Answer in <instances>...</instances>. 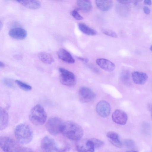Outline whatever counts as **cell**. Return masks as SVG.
Returning <instances> with one entry per match:
<instances>
[{
  "label": "cell",
  "mask_w": 152,
  "mask_h": 152,
  "mask_svg": "<svg viewBox=\"0 0 152 152\" xmlns=\"http://www.w3.org/2000/svg\"><path fill=\"white\" fill-rule=\"evenodd\" d=\"M61 133L66 137L74 140H79L82 138L83 131L82 127L74 122H64Z\"/></svg>",
  "instance_id": "obj_1"
},
{
  "label": "cell",
  "mask_w": 152,
  "mask_h": 152,
  "mask_svg": "<svg viewBox=\"0 0 152 152\" xmlns=\"http://www.w3.org/2000/svg\"><path fill=\"white\" fill-rule=\"evenodd\" d=\"M15 137L18 142L20 143L27 144L32 141L33 133L30 126L25 123H22L17 125L15 128Z\"/></svg>",
  "instance_id": "obj_2"
},
{
  "label": "cell",
  "mask_w": 152,
  "mask_h": 152,
  "mask_svg": "<svg viewBox=\"0 0 152 152\" xmlns=\"http://www.w3.org/2000/svg\"><path fill=\"white\" fill-rule=\"evenodd\" d=\"M29 117V120L33 124L39 126L43 124L45 122L47 115L43 107L38 104L32 108Z\"/></svg>",
  "instance_id": "obj_3"
},
{
  "label": "cell",
  "mask_w": 152,
  "mask_h": 152,
  "mask_svg": "<svg viewBox=\"0 0 152 152\" xmlns=\"http://www.w3.org/2000/svg\"><path fill=\"white\" fill-rule=\"evenodd\" d=\"M0 148L4 152H20L22 148L15 140L6 136L0 137Z\"/></svg>",
  "instance_id": "obj_4"
},
{
  "label": "cell",
  "mask_w": 152,
  "mask_h": 152,
  "mask_svg": "<svg viewBox=\"0 0 152 152\" xmlns=\"http://www.w3.org/2000/svg\"><path fill=\"white\" fill-rule=\"evenodd\" d=\"M59 80L63 85L69 87L74 86L76 83L75 75L71 71L63 68L59 69Z\"/></svg>",
  "instance_id": "obj_5"
},
{
  "label": "cell",
  "mask_w": 152,
  "mask_h": 152,
  "mask_svg": "<svg viewBox=\"0 0 152 152\" xmlns=\"http://www.w3.org/2000/svg\"><path fill=\"white\" fill-rule=\"evenodd\" d=\"M64 122L58 117L50 118L46 123L45 126L46 129L50 134L53 135H57L61 133Z\"/></svg>",
  "instance_id": "obj_6"
},
{
  "label": "cell",
  "mask_w": 152,
  "mask_h": 152,
  "mask_svg": "<svg viewBox=\"0 0 152 152\" xmlns=\"http://www.w3.org/2000/svg\"><path fill=\"white\" fill-rule=\"evenodd\" d=\"M40 145L43 152H54L58 147L55 140L48 136L42 139Z\"/></svg>",
  "instance_id": "obj_7"
},
{
  "label": "cell",
  "mask_w": 152,
  "mask_h": 152,
  "mask_svg": "<svg viewBox=\"0 0 152 152\" xmlns=\"http://www.w3.org/2000/svg\"><path fill=\"white\" fill-rule=\"evenodd\" d=\"M95 97L94 93L89 88L85 87H81L79 91V97L80 101L86 103L92 101Z\"/></svg>",
  "instance_id": "obj_8"
},
{
  "label": "cell",
  "mask_w": 152,
  "mask_h": 152,
  "mask_svg": "<svg viewBox=\"0 0 152 152\" xmlns=\"http://www.w3.org/2000/svg\"><path fill=\"white\" fill-rule=\"evenodd\" d=\"M76 149L78 152H94L95 150L91 139L79 141L76 145Z\"/></svg>",
  "instance_id": "obj_9"
},
{
  "label": "cell",
  "mask_w": 152,
  "mask_h": 152,
  "mask_svg": "<svg viewBox=\"0 0 152 152\" xmlns=\"http://www.w3.org/2000/svg\"><path fill=\"white\" fill-rule=\"evenodd\" d=\"M96 110L100 116L105 118L109 116L110 112V107L109 104L104 100L100 101L97 104Z\"/></svg>",
  "instance_id": "obj_10"
},
{
  "label": "cell",
  "mask_w": 152,
  "mask_h": 152,
  "mask_svg": "<svg viewBox=\"0 0 152 152\" xmlns=\"http://www.w3.org/2000/svg\"><path fill=\"white\" fill-rule=\"evenodd\" d=\"M112 118L113 121L115 123L123 125L126 124L128 116L124 111L120 109H117L113 113Z\"/></svg>",
  "instance_id": "obj_11"
},
{
  "label": "cell",
  "mask_w": 152,
  "mask_h": 152,
  "mask_svg": "<svg viewBox=\"0 0 152 152\" xmlns=\"http://www.w3.org/2000/svg\"><path fill=\"white\" fill-rule=\"evenodd\" d=\"M12 38L18 40H22L26 37L27 32L24 28L21 27H15L11 29L8 33Z\"/></svg>",
  "instance_id": "obj_12"
},
{
  "label": "cell",
  "mask_w": 152,
  "mask_h": 152,
  "mask_svg": "<svg viewBox=\"0 0 152 152\" xmlns=\"http://www.w3.org/2000/svg\"><path fill=\"white\" fill-rule=\"evenodd\" d=\"M96 62L102 69L108 72H112L115 68L113 63L105 58H98L96 60Z\"/></svg>",
  "instance_id": "obj_13"
},
{
  "label": "cell",
  "mask_w": 152,
  "mask_h": 152,
  "mask_svg": "<svg viewBox=\"0 0 152 152\" xmlns=\"http://www.w3.org/2000/svg\"><path fill=\"white\" fill-rule=\"evenodd\" d=\"M132 76L133 82L138 85L144 84L148 78L147 75L142 72L134 71L132 72Z\"/></svg>",
  "instance_id": "obj_14"
},
{
  "label": "cell",
  "mask_w": 152,
  "mask_h": 152,
  "mask_svg": "<svg viewBox=\"0 0 152 152\" xmlns=\"http://www.w3.org/2000/svg\"><path fill=\"white\" fill-rule=\"evenodd\" d=\"M58 58L63 61L69 64H73L75 60L70 53L66 50L61 48L57 52Z\"/></svg>",
  "instance_id": "obj_15"
},
{
  "label": "cell",
  "mask_w": 152,
  "mask_h": 152,
  "mask_svg": "<svg viewBox=\"0 0 152 152\" xmlns=\"http://www.w3.org/2000/svg\"><path fill=\"white\" fill-rule=\"evenodd\" d=\"M9 122L7 112L4 108L0 107V130H3L7 128Z\"/></svg>",
  "instance_id": "obj_16"
},
{
  "label": "cell",
  "mask_w": 152,
  "mask_h": 152,
  "mask_svg": "<svg viewBox=\"0 0 152 152\" xmlns=\"http://www.w3.org/2000/svg\"><path fill=\"white\" fill-rule=\"evenodd\" d=\"M16 1L25 7L31 9H38L41 6L40 2L37 0H18Z\"/></svg>",
  "instance_id": "obj_17"
},
{
  "label": "cell",
  "mask_w": 152,
  "mask_h": 152,
  "mask_svg": "<svg viewBox=\"0 0 152 152\" xmlns=\"http://www.w3.org/2000/svg\"><path fill=\"white\" fill-rule=\"evenodd\" d=\"M107 137L109 139L110 142L115 146L121 148L123 146V144L119 139L118 134L113 132H108L107 134Z\"/></svg>",
  "instance_id": "obj_18"
},
{
  "label": "cell",
  "mask_w": 152,
  "mask_h": 152,
  "mask_svg": "<svg viewBox=\"0 0 152 152\" xmlns=\"http://www.w3.org/2000/svg\"><path fill=\"white\" fill-rule=\"evenodd\" d=\"M95 3L98 8L103 11L109 10L113 4V1L110 0H97L95 1Z\"/></svg>",
  "instance_id": "obj_19"
},
{
  "label": "cell",
  "mask_w": 152,
  "mask_h": 152,
  "mask_svg": "<svg viewBox=\"0 0 152 152\" xmlns=\"http://www.w3.org/2000/svg\"><path fill=\"white\" fill-rule=\"evenodd\" d=\"M76 3L79 8L84 12H88L91 10L92 4L90 1L78 0L77 1Z\"/></svg>",
  "instance_id": "obj_20"
},
{
  "label": "cell",
  "mask_w": 152,
  "mask_h": 152,
  "mask_svg": "<svg viewBox=\"0 0 152 152\" xmlns=\"http://www.w3.org/2000/svg\"><path fill=\"white\" fill-rule=\"evenodd\" d=\"M80 30L83 33L89 35H94L97 34L96 31L83 23H80L78 24Z\"/></svg>",
  "instance_id": "obj_21"
},
{
  "label": "cell",
  "mask_w": 152,
  "mask_h": 152,
  "mask_svg": "<svg viewBox=\"0 0 152 152\" xmlns=\"http://www.w3.org/2000/svg\"><path fill=\"white\" fill-rule=\"evenodd\" d=\"M39 59L43 63L50 64L54 61L53 56L49 53L45 52H41L38 54Z\"/></svg>",
  "instance_id": "obj_22"
},
{
  "label": "cell",
  "mask_w": 152,
  "mask_h": 152,
  "mask_svg": "<svg viewBox=\"0 0 152 152\" xmlns=\"http://www.w3.org/2000/svg\"><path fill=\"white\" fill-rule=\"evenodd\" d=\"M15 82L20 88L25 91H29L32 89L31 86L20 80H16Z\"/></svg>",
  "instance_id": "obj_23"
},
{
  "label": "cell",
  "mask_w": 152,
  "mask_h": 152,
  "mask_svg": "<svg viewBox=\"0 0 152 152\" xmlns=\"http://www.w3.org/2000/svg\"><path fill=\"white\" fill-rule=\"evenodd\" d=\"M121 80L124 83H127L130 80V74L128 71H123L121 75Z\"/></svg>",
  "instance_id": "obj_24"
},
{
  "label": "cell",
  "mask_w": 152,
  "mask_h": 152,
  "mask_svg": "<svg viewBox=\"0 0 152 152\" xmlns=\"http://www.w3.org/2000/svg\"><path fill=\"white\" fill-rule=\"evenodd\" d=\"M91 139L94 144L95 149L102 147L104 144V142L101 140L94 138Z\"/></svg>",
  "instance_id": "obj_25"
},
{
  "label": "cell",
  "mask_w": 152,
  "mask_h": 152,
  "mask_svg": "<svg viewBox=\"0 0 152 152\" xmlns=\"http://www.w3.org/2000/svg\"><path fill=\"white\" fill-rule=\"evenodd\" d=\"M3 82L4 84L9 88H14L15 87L14 82L12 79L10 78H4L3 80Z\"/></svg>",
  "instance_id": "obj_26"
},
{
  "label": "cell",
  "mask_w": 152,
  "mask_h": 152,
  "mask_svg": "<svg viewBox=\"0 0 152 152\" xmlns=\"http://www.w3.org/2000/svg\"><path fill=\"white\" fill-rule=\"evenodd\" d=\"M102 32L107 35L113 37H117V35L116 33L113 31L103 29L102 30Z\"/></svg>",
  "instance_id": "obj_27"
},
{
  "label": "cell",
  "mask_w": 152,
  "mask_h": 152,
  "mask_svg": "<svg viewBox=\"0 0 152 152\" xmlns=\"http://www.w3.org/2000/svg\"><path fill=\"white\" fill-rule=\"evenodd\" d=\"M72 16L76 20H82L83 18L79 13L75 10H72L71 12Z\"/></svg>",
  "instance_id": "obj_28"
},
{
  "label": "cell",
  "mask_w": 152,
  "mask_h": 152,
  "mask_svg": "<svg viewBox=\"0 0 152 152\" xmlns=\"http://www.w3.org/2000/svg\"><path fill=\"white\" fill-rule=\"evenodd\" d=\"M124 144L127 147L130 148H133L135 145L134 142L132 140L129 139L125 140Z\"/></svg>",
  "instance_id": "obj_29"
},
{
  "label": "cell",
  "mask_w": 152,
  "mask_h": 152,
  "mask_svg": "<svg viewBox=\"0 0 152 152\" xmlns=\"http://www.w3.org/2000/svg\"><path fill=\"white\" fill-rule=\"evenodd\" d=\"M70 149V146L68 145H66L62 147H58L56 149V152H67Z\"/></svg>",
  "instance_id": "obj_30"
},
{
  "label": "cell",
  "mask_w": 152,
  "mask_h": 152,
  "mask_svg": "<svg viewBox=\"0 0 152 152\" xmlns=\"http://www.w3.org/2000/svg\"><path fill=\"white\" fill-rule=\"evenodd\" d=\"M20 152H34L30 148H22Z\"/></svg>",
  "instance_id": "obj_31"
},
{
  "label": "cell",
  "mask_w": 152,
  "mask_h": 152,
  "mask_svg": "<svg viewBox=\"0 0 152 152\" xmlns=\"http://www.w3.org/2000/svg\"><path fill=\"white\" fill-rule=\"evenodd\" d=\"M144 13L146 14H148L150 12V9L147 6H144L143 7Z\"/></svg>",
  "instance_id": "obj_32"
},
{
  "label": "cell",
  "mask_w": 152,
  "mask_h": 152,
  "mask_svg": "<svg viewBox=\"0 0 152 152\" xmlns=\"http://www.w3.org/2000/svg\"><path fill=\"white\" fill-rule=\"evenodd\" d=\"M118 1L123 4H127L130 3L132 1L130 0H118Z\"/></svg>",
  "instance_id": "obj_33"
},
{
  "label": "cell",
  "mask_w": 152,
  "mask_h": 152,
  "mask_svg": "<svg viewBox=\"0 0 152 152\" xmlns=\"http://www.w3.org/2000/svg\"><path fill=\"white\" fill-rule=\"evenodd\" d=\"M144 3L148 5H151L152 4L151 1L150 0H145L144 1Z\"/></svg>",
  "instance_id": "obj_34"
},
{
  "label": "cell",
  "mask_w": 152,
  "mask_h": 152,
  "mask_svg": "<svg viewBox=\"0 0 152 152\" xmlns=\"http://www.w3.org/2000/svg\"><path fill=\"white\" fill-rule=\"evenodd\" d=\"M78 58L80 60L85 62H87L88 61V59L86 58H84L80 57H78Z\"/></svg>",
  "instance_id": "obj_35"
},
{
  "label": "cell",
  "mask_w": 152,
  "mask_h": 152,
  "mask_svg": "<svg viewBox=\"0 0 152 152\" xmlns=\"http://www.w3.org/2000/svg\"><path fill=\"white\" fill-rule=\"evenodd\" d=\"M21 56L20 55H16L14 56V58L18 60L21 59Z\"/></svg>",
  "instance_id": "obj_36"
},
{
  "label": "cell",
  "mask_w": 152,
  "mask_h": 152,
  "mask_svg": "<svg viewBox=\"0 0 152 152\" xmlns=\"http://www.w3.org/2000/svg\"><path fill=\"white\" fill-rule=\"evenodd\" d=\"M5 65L3 62L0 61V68H3L5 66Z\"/></svg>",
  "instance_id": "obj_37"
},
{
  "label": "cell",
  "mask_w": 152,
  "mask_h": 152,
  "mask_svg": "<svg viewBox=\"0 0 152 152\" xmlns=\"http://www.w3.org/2000/svg\"><path fill=\"white\" fill-rule=\"evenodd\" d=\"M3 26L2 23L0 20V31L1 29Z\"/></svg>",
  "instance_id": "obj_38"
},
{
  "label": "cell",
  "mask_w": 152,
  "mask_h": 152,
  "mask_svg": "<svg viewBox=\"0 0 152 152\" xmlns=\"http://www.w3.org/2000/svg\"><path fill=\"white\" fill-rule=\"evenodd\" d=\"M126 152H138L137 151H126Z\"/></svg>",
  "instance_id": "obj_39"
},
{
  "label": "cell",
  "mask_w": 152,
  "mask_h": 152,
  "mask_svg": "<svg viewBox=\"0 0 152 152\" xmlns=\"http://www.w3.org/2000/svg\"><path fill=\"white\" fill-rule=\"evenodd\" d=\"M150 49L151 50H152V45H151L150 48Z\"/></svg>",
  "instance_id": "obj_40"
}]
</instances>
